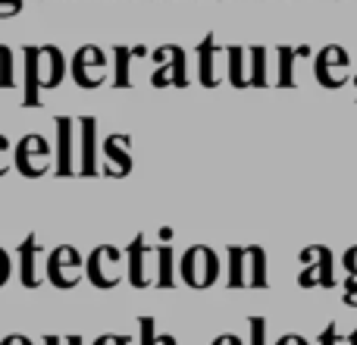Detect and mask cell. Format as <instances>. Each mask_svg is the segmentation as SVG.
I'll return each mask as SVG.
<instances>
[{
    "mask_svg": "<svg viewBox=\"0 0 357 345\" xmlns=\"http://www.w3.org/2000/svg\"><path fill=\"white\" fill-rule=\"evenodd\" d=\"M13 167L25 179H41L44 172L56 167V154L44 135H25L13 151Z\"/></svg>",
    "mask_w": 357,
    "mask_h": 345,
    "instance_id": "6da1fadb",
    "label": "cell"
},
{
    "mask_svg": "<svg viewBox=\"0 0 357 345\" xmlns=\"http://www.w3.org/2000/svg\"><path fill=\"white\" fill-rule=\"evenodd\" d=\"M178 273H182L185 286H191V289H210L220 279V254L210 245H191L182 254Z\"/></svg>",
    "mask_w": 357,
    "mask_h": 345,
    "instance_id": "7a4b0ae2",
    "label": "cell"
},
{
    "mask_svg": "<svg viewBox=\"0 0 357 345\" xmlns=\"http://www.w3.org/2000/svg\"><path fill=\"white\" fill-rule=\"evenodd\" d=\"M123 260H126V248L116 245H98L91 254L85 258V277L94 289H113L123 279Z\"/></svg>",
    "mask_w": 357,
    "mask_h": 345,
    "instance_id": "3957f363",
    "label": "cell"
},
{
    "mask_svg": "<svg viewBox=\"0 0 357 345\" xmlns=\"http://www.w3.org/2000/svg\"><path fill=\"white\" fill-rule=\"evenodd\" d=\"M82 270H85V260L73 245H56L47 254V283L54 289H75Z\"/></svg>",
    "mask_w": 357,
    "mask_h": 345,
    "instance_id": "277c9868",
    "label": "cell"
},
{
    "mask_svg": "<svg viewBox=\"0 0 357 345\" xmlns=\"http://www.w3.org/2000/svg\"><path fill=\"white\" fill-rule=\"evenodd\" d=\"M104 69H107V54L94 44H85L73 54L69 60V75L79 88H100L104 85Z\"/></svg>",
    "mask_w": 357,
    "mask_h": 345,
    "instance_id": "5b68a950",
    "label": "cell"
},
{
    "mask_svg": "<svg viewBox=\"0 0 357 345\" xmlns=\"http://www.w3.org/2000/svg\"><path fill=\"white\" fill-rule=\"evenodd\" d=\"M301 260L307 267L298 277V286L310 289V286H323V289H333L335 277H333V251L326 245H310L301 251Z\"/></svg>",
    "mask_w": 357,
    "mask_h": 345,
    "instance_id": "8992f818",
    "label": "cell"
},
{
    "mask_svg": "<svg viewBox=\"0 0 357 345\" xmlns=\"http://www.w3.org/2000/svg\"><path fill=\"white\" fill-rule=\"evenodd\" d=\"M19 279L25 289H38L47 279V254L38 245V235L29 233L19 242Z\"/></svg>",
    "mask_w": 357,
    "mask_h": 345,
    "instance_id": "52a82bcc",
    "label": "cell"
},
{
    "mask_svg": "<svg viewBox=\"0 0 357 345\" xmlns=\"http://www.w3.org/2000/svg\"><path fill=\"white\" fill-rule=\"evenodd\" d=\"M154 60L163 63L160 69L154 73V88H167V85H176V88H185L188 79H185V50L178 44H163L160 50H154Z\"/></svg>",
    "mask_w": 357,
    "mask_h": 345,
    "instance_id": "ba28073f",
    "label": "cell"
},
{
    "mask_svg": "<svg viewBox=\"0 0 357 345\" xmlns=\"http://www.w3.org/2000/svg\"><path fill=\"white\" fill-rule=\"evenodd\" d=\"M348 69V54L345 47H339V44H329V47H323L320 54H317V82H320L323 88H342L345 85V73Z\"/></svg>",
    "mask_w": 357,
    "mask_h": 345,
    "instance_id": "9c48e42d",
    "label": "cell"
},
{
    "mask_svg": "<svg viewBox=\"0 0 357 345\" xmlns=\"http://www.w3.org/2000/svg\"><path fill=\"white\" fill-rule=\"evenodd\" d=\"M66 69L69 63L56 44H38V85H41V91H50V88L60 85Z\"/></svg>",
    "mask_w": 357,
    "mask_h": 345,
    "instance_id": "30bf717a",
    "label": "cell"
},
{
    "mask_svg": "<svg viewBox=\"0 0 357 345\" xmlns=\"http://www.w3.org/2000/svg\"><path fill=\"white\" fill-rule=\"evenodd\" d=\"M132 135H107L104 138V148H100V154L107 157V167L100 170L107 179H123L132 172Z\"/></svg>",
    "mask_w": 357,
    "mask_h": 345,
    "instance_id": "8fae6325",
    "label": "cell"
},
{
    "mask_svg": "<svg viewBox=\"0 0 357 345\" xmlns=\"http://www.w3.org/2000/svg\"><path fill=\"white\" fill-rule=\"evenodd\" d=\"M157 248L151 245L148 239H144V233H138L135 239L126 245V264H129V283L135 286V289H144V286L151 283L148 279V258L154 254Z\"/></svg>",
    "mask_w": 357,
    "mask_h": 345,
    "instance_id": "7c38bea8",
    "label": "cell"
},
{
    "mask_svg": "<svg viewBox=\"0 0 357 345\" xmlns=\"http://www.w3.org/2000/svg\"><path fill=\"white\" fill-rule=\"evenodd\" d=\"M54 126H56V167L54 172L56 176H73V172H79L75 170V163H73V129L79 126V119H69V117H56L54 119Z\"/></svg>",
    "mask_w": 357,
    "mask_h": 345,
    "instance_id": "4fadbf2b",
    "label": "cell"
},
{
    "mask_svg": "<svg viewBox=\"0 0 357 345\" xmlns=\"http://www.w3.org/2000/svg\"><path fill=\"white\" fill-rule=\"evenodd\" d=\"M220 54H226V50L216 44L213 31H207V35L201 38V44H197V75H201L204 88H213L216 82H220V75H216V60H220Z\"/></svg>",
    "mask_w": 357,
    "mask_h": 345,
    "instance_id": "5bb4252c",
    "label": "cell"
},
{
    "mask_svg": "<svg viewBox=\"0 0 357 345\" xmlns=\"http://www.w3.org/2000/svg\"><path fill=\"white\" fill-rule=\"evenodd\" d=\"M82 163L79 172L82 176H98V119L94 117H82Z\"/></svg>",
    "mask_w": 357,
    "mask_h": 345,
    "instance_id": "9a60e30c",
    "label": "cell"
},
{
    "mask_svg": "<svg viewBox=\"0 0 357 345\" xmlns=\"http://www.w3.org/2000/svg\"><path fill=\"white\" fill-rule=\"evenodd\" d=\"M22 54H25V94H22V104L35 107L38 101H41V85H38V44L22 47Z\"/></svg>",
    "mask_w": 357,
    "mask_h": 345,
    "instance_id": "2e32d148",
    "label": "cell"
},
{
    "mask_svg": "<svg viewBox=\"0 0 357 345\" xmlns=\"http://www.w3.org/2000/svg\"><path fill=\"white\" fill-rule=\"evenodd\" d=\"M229 289H245L248 286V245H229Z\"/></svg>",
    "mask_w": 357,
    "mask_h": 345,
    "instance_id": "e0dca14e",
    "label": "cell"
},
{
    "mask_svg": "<svg viewBox=\"0 0 357 345\" xmlns=\"http://www.w3.org/2000/svg\"><path fill=\"white\" fill-rule=\"evenodd\" d=\"M113 54H116V79H113V85H116V88H129L132 85V75H129L132 57H144V54H148V47H144V44H135V47L116 44V47H113Z\"/></svg>",
    "mask_w": 357,
    "mask_h": 345,
    "instance_id": "ac0fdd59",
    "label": "cell"
},
{
    "mask_svg": "<svg viewBox=\"0 0 357 345\" xmlns=\"http://www.w3.org/2000/svg\"><path fill=\"white\" fill-rule=\"evenodd\" d=\"M226 60H229V82H232L235 88H248V73H245L248 50L238 47V44H229V47H226Z\"/></svg>",
    "mask_w": 357,
    "mask_h": 345,
    "instance_id": "d6986e66",
    "label": "cell"
},
{
    "mask_svg": "<svg viewBox=\"0 0 357 345\" xmlns=\"http://www.w3.org/2000/svg\"><path fill=\"white\" fill-rule=\"evenodd\" d=\"M251 60V73H248V88H266L270 75H266V47H251L248 50Z\"/></svg>",
    "mask_w": 357,
    "mask_h": 345,
    "instance_id": "ffe728a7",
    "label": "cell"
},
{
    "mask_svg": "<svg viewBox=\"0 0 357 345\" xmlns=\"http://www.w3.org/2000/svg\"><path fill=\"white\" fill-rule=\"evenodd\" d=\"M157 264H160V270H157V286L160 289H173V242H163L157 245Z\"/></svg>",
    "mask_w": 357,
    "mask_h": 345,
    "instance_id": "44dd1931",
    "label": "cell"
},
{
    "mask_svg": "<svg viewBox=\"0 0 357 345\" xmlns=\"http://www.w3.org/2000/svg\"><path fill=\"white\" fill-rule=\"evenodd\" d=\"M307 54H310L307 47H279V85H282V88L295 85L291 63H295V57H307Z\"/></svg>",
    "mask_w": 357,
    "mask_h": 345,
    "instance_id": "7402d4cb",
    "label": "cell"
},
{
    "mask_svg": "<svg viewBox=\"0 0 357 345\" xmlns=\"http://www.w3.org/2000/svg\"><path fill=\"white\" fill-rule=\"evenodd\" d=\"M138 327H142V345H178L176 336L157 333L154 317H142V321H138Z\"/></svg>",
    "mask_w": 357,
    "mask_h": 345,
    "instance_id": "603a6c76",
    "label": "cell"
},
{
    "mask_svg": "<svg viewBox=\"0 0 357 345\" xmlns=\"http://www.w3.org/2000/svg\"><path fill=\"white\" fill-rule=\"evenodd\" d=\"M13 85V50L0 44V88Z\"/></svg>",
    "mask_w": 357,
    "mask_h": 345,
    "instance_id": "cb8c5ba5",
    "label": "cell"
},
{
    "mask_svg": "<svg viewBox=\"0 0 357 345\" xmlns=\"http://www.w3.org/2000/svg\"><path fill=\"white\" fill-rule=\"evenodd\" d=\"M248 327H251V342L248 345H266V321L264 317H251Z\"/></svg>",
    "mask_w": 357,
    "mask_h": 345,
    "instance_id": "d4e9b609",
    "label": "cell"
},
{
    "mask_svg": "<svg viewBox=\"0 0 357 345\" xmlns=\"http://www.w3.org/2000/svg\"><path fill=\"white\" fill-rule=\"evenodd\" d=\"M13 145H10V138L6 135H0V179L10 172V167H13Z\"/></svg>",
    "mask_w": 357,
    "mask_h": 345,
    "instance_id": "484cf974",
    "label": "cell"
},
{
    "mask_svg": "<svg viewBox=\"0 0 357 345\" xmlns=\"http://www.w3.org/2000/svg\"><path fill=\"white\" fill-rule=\"evenodd\" d=\"M22 0H0V19H10L16 13H22Z\"/></svg>",
    "mask_w": 357,
    "mask_h": 345,
    "instance_id": "4316f807",
    "label": "cell"
},
{
    "mask_svg": "<svg viewBox=\"0 0 357 345\" xmlns=\"http://www.w3.org/2000/svg\"><path fill=\"white\" fill-rule=\"evenodd\" d=\"M10 273H13V260H10V254H6L3 248H0V286H6Z\"/></svg>",
    "mask_w": 357,
    "mask_h": 345,
    "instance_id": "83f0119b",
    "label": "cell"
},
{
    "mask_svg": "<svg viewBox=\"0 0 357 345\" xmlns=\"http://www.w3.org/2000/svg\"><path fill=\"white\" fill-rule=\"evenodd\" d=\"M94 345H132L129 336H113V333H107V336H98L94 339Z\"/></svg>",
    "mask_w": 357,
    "mask_h": 345,
    "instance_id": "f1b7e54d",
    "label": "cell"
},
{
    "mask_svg": "<svg viewBox=\"0 0 357 345\" xmlns=\"http://www.w3.org/2000/svg\"><path fill=\"white\" fill-rule=\"evenodd\" d=\"M339 342H342L339 330H335V323H329V327L323 330V336H320V345H339Z\"/></svg>",
    "mask_w": 357,
    "mask_h": 345,
    "instance_id": "f546056e",
    "label": "cell"
},
{
    "mask_svg": "<svg viewBox=\"0 0 357 345\" xmlns=\"http://www.w3.org/2000/svg\"><path fill=\"white\" fill-rule=\"evenodd\" d=\"M345 304H351V308H357V277L345 279Z\"/></svg>",
    "mask_w": 357,
    "mask_h": 345,
    "instance_id": "4dcf8cb0",
    "label": "cell"
},
{
    "mask_svg": "<svg viewBox=\"0 0 357 345\" xmlns=\"http://www.w3.org/2000/svg\"><path fill=\"white\" fill-rule=\"evenodd\" d=\"M345 270L351 273V277H357V245L345 251Z\"/></svg>",
    "mask_w": 357,
    "mask_h": 345,
    "instance_id": "1f68e13d",
    "label": "cell"
},
{
    "mask_svg": "<svg viewBox=\"0 0 357 345\" xmlns=\"http://www.w3.org/2000/svg\"><path fill=\"white\" fill-rule=\"evenodd\" d=\"M210 345H245V339H238V336L226 333V336H220V339H213Z\"/></svg>",
    "mask_w": 357,
    "mask_h": 345,
    "instance_id": "d6a6232c",
    "label": "cell"
},
{
    "mask_svg": "<svg viewBox=\"0 0 357 345\" xmlns=\"http://www.w3.org/2000/svg\"><path fill=\"white\" fill-rule=\"evenodd\" d=\"M0 345H31L29 336H6V339H0Z\"/></svg>",
    "mask_w": 357,
    "mask_h": 345,
    "instance_id": "836d02e7",
    "label": "cell"
},
{
    "mask_svg": "<svg viewBox=\"0 0 357 345\" xmlns=\"http://www.w3.org/2000/svg\"><path fill=\"white\" fill-rule=\"evenodd\" d=\"M276 345H310V342L304 339V336H282Z\"/></svg>",
    "mask_w": 357,
    "mask_h": 345,
    "instance_id": "e575fe53",
    "label": "cell"
},
{
    "mask_svg": "<svg viewBox=\"0 0 357 345\" xmlns=\"http://www.w3.org/2000/svg\"><path fill=\"white\" fill-rule=\"evenodd\" d=\"M63 345H85V339L79 333H73V336H63Z\"/></svg>",
    "mask_w": 357,
    "mask_h": 345,
    "instance_id": "d590c367",
    "label": "cell"
},
{
    "mask_svg": "<svg viewBox=\"0 0 357 345\" xmlns=\"http://www.w3.org/2000/svg\"><path fill=\"white\" fill-rule=\"evenodd\" d=\"M44 345H63V336H47V339H44Z\"/></svg>",
    "mask_w": 357,
    "mask_h": 345,
    "instance_id": "8d00e7d4",
    "label": "cell"
},
{
    "mask_svg": "<svg viewBox=\"0 0 357 345\" xmlns=\"http://www.w3.org/2000/svg\"><path fill=\"white\" fill-rule=\"evenodd\" d=\"M348 345H357V330H354L351 336H348Z\"/></svg>",
    "mask_w": 357,
    "mask_h": 345,
    "instance_id": "74e56055",
    "label": "cell"
},
{
    "mask_svg": "<svg viewBox=\"0 0 357 345\" xmlns=\"http://www.w3.org/2000/svg\"><path fill=\"white\" fill-rule=\"evenodd\" d=\"M351 82H354V88H357V75H354V79H351ZM354 101H357V98H354Z\"/></svg>",
    "mask_w": 357,
    "mask_h": 345,
    "instance_id": "f35d334b",
    "label": "cell"
}]
</instances>
